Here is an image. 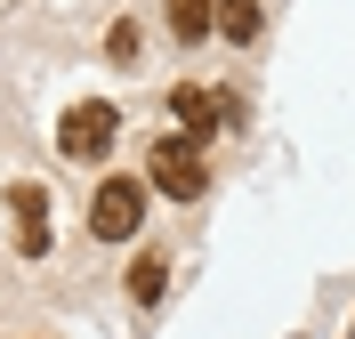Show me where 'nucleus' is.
Instances as JSON below:
<instances>
[{
	"mask_svg": "<svg viewBox=\"0 0 355 339\" xmlns=\"http://www.w3.org/2000/svg\"><path fill=\"white\" fill-rule=\"evenodd\" d=\"M146 186H162L170 202H202V186H210L202 146H194V137H154V154H146Z\"/></svg>",
	"mask_w": 355,
	"mask_h": 339,
	"instance_id": "obj_1",
	"label": "nucleus"
},
{
	"mask_svg": "<svg viewBox=\"0 0 355 339\" xmlns=\"http://www.w3.org/2000/svg\"><path fill=\"white\" fill-rule=\"evenodd\" d=\"M137 226H146V178H105L89 194V234L97 243H130Z\"/></svg>",
	"mask_w": 355,
	"mask_h": 339,
	"instance_id": "obj_2",
	"label": "nucleus"
},
{
	"mask_svg": "<svg viewBox=\"0 0 355 339\" xmlns=\"http://www.w3.org/2000/svg\"><path fill=\"white\" fill-rule=\"evenodd\" d=\"M113 137H121V105H65V121H57V146H65L73 162H105Z\"/></svg>",
	"mask_w": 355,
	"mask_h": 339,
	"instance_id": "obj_3",
	"label": "nucleus"
},
{
	"mask_svg": "<svg viewBox=\"0 0 355 339\" xmlns=\"http://www.w3.org/2000/svg\"><path fill=\"white\" fill-rule=\"evenodd\" d=\"M170 113H178V130L194 137V146H210L226 121H243V105H234V97H210V89H194V81H186V89H170Z\"/></svg>",
	"mask_w": 355,
	"mask_h": 339,
	"instance_id": "obj_4",
	"label": "nucleus"
},
{
	"mask_svg": "<svg viewBox=\"0 0 355 339\" xmlns=\"http://www.w3.org/2000/svg\"><path fill=\"white\" fill-rule=\"evenodd\" d=\"M8 210H17V250H24V259H41V250H49V194H41V186H17Z\"/></svg>",
	"mask_w": 355,
	"mask_h": 339,
	"instance_id": "obj_5",
	"label": "nucleus"
},
{
	"mask_svg": "<svg viewBox=\"0 0 355 339\" xmlns=\"http://www.w3.org/2000/svg\"><path fill=\"white\" fill-rule=\"evenodd\" d=\"M210 24H218V8H210V0H170V33H178L186 49L210 41Z\"/></svg>",
	"mask_w": 355,
	"mask_h": 339,
	"instance_id": "obj_6",
	"label": "nucleus"
},
{
	"mask_svg": "<svg viewBox=\"0 0 355 339\" xmlns=\"http://www.w3.org/2000/svg\"><path fill=\"white\" fill-rule=\"evenodd\" d=\"M162 283H170V267H162V250H137V267H130V299L137 307H154Z\"/></svg>",
	"mask_w": 355,
	"mask_h": 339,
	"instance_id": "obj_7",
	"label": "nucleus"
},
{
	"mask_svg": "<svg viewBox=\"0 0 355 339\" xmlns=\"http://www.w3.org/2000/svg\"><path fill=\"white\" fill-rule=\"evenodd\" d=\"M226 41H259V0H210Z\"/></svg>",
	"mask_w": 355,
	"mask_h": 339,
	"instance_id": "obj_8",
	"label": "nucleus"
},
{
	"mask_svg": "<svg viewBox=\"0 0 355 339\" xmlns=\"http://www.w3.org/2000/svg\"><path fill=\"white\" fill-rule=\"evenodd\" d=\"M137 49H146V33H137V24L121 17V24L105 33V57H113V65H137Z\"/></svg>",
	"mask_w": 355,
	"mask_h": 339,
	"instance_id": "obj_9",
	"label": "nucleus"
}]
</instances>
